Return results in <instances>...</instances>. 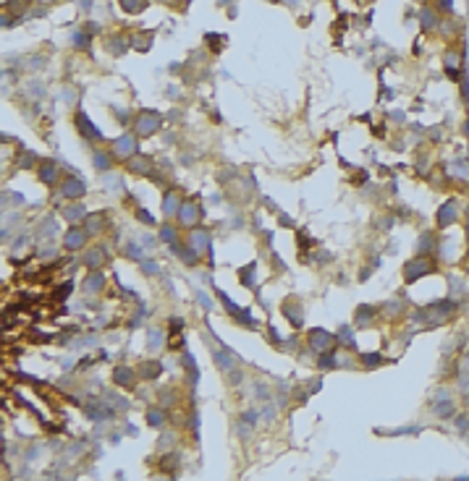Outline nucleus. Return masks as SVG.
<instances>
[{"label":"nucleus","mask_w":469,"mask_h":481,"mask_svg":"<svg viewBox=\"0 0 469 481\" xmlns=\"http://www.w3.org/2000/svg\"><path fill=\"white\" fill-rule=\"evenodd\" d=\"M134 133L139 136V139H150L155 136L160 128H163V116L158 110H150V107H142L137 116H134V123H131Z\"/></svg>","instance_id":"1"},{"label":"nucleus","mask_w":469,"mask_h":481,"mask_svg":"<svg viewBox=\"0 0 469 481\" xmlns=\"http://www.w3.org/2000/svg\"><path fill=\"white\" fill-rule=\"evenodd\" d=\"M435 269H438L435 259L417 254L414 259H409V262L404 264V283H417V280H422L425 274H430V272H435Z\"/></svg>","instance_id":"2"},{"label":"nucleus","mask_w":469,"mask_h":481,"mask_svg":"<svg viewBox=\"0 0 469 481\" xmlns=\"http://www.w3.org/2000/svg\"><path fill=\"white\" fill-rule=\"evenodd\" d=\"M110 152H113V157L118 159V163H126V159H131L134 154H139V136L137 133H121L118 139H113V144H110Z\"/></svg>","instance_id":"3"},{"label":"nucleus","mask_w":469,"mask_h":481,"mask_svg":"<svg viewBox=\"0 0 469 481\" xmlns=\"http://www.w3.org/2000/svg\"><path fill=\"white\" fill-rule=\"evenodd\" d=\"M202 217H205V207L199 204L197 199H184L181 201V210H178V215H176V222L181 225V227H197L199 222H202Z\"/></svg>","instance_id":"4"},{"label":"nucleus","mask_w":469,"mask_h":481,"mask_svg":"<svg viewBox=\"0 0 469 481\" xmlns=\"http://www.w3.org/2000/svg\"><path fill=\"white\" fill-rule=\"evenodd\" d=\"M336 332H328V330H323V327H312V330H307V348L312 351V353H325V351H330L333 346H336Z\"/></svg>","instance_id":"5"},{"label":"nucleus","mask_w":469,"mask_h":481,"mask_svg":"<svg viewBox=\"0 0 469 481\" xmlns=\"http://www.w3.org/2000/svg\"><path fill=\"white\" fill-rule=\"evenodd\" d=\"M456 311H459V304L454 301V299H440V301H433L430 306H428V314H430V327H438V325H443L445 319H451V316H456Z\"/></svg>","instance_id":"6"},{"label":"nucleus","mask_w":469,"mask_h":481,"mask_svg":"<svg viewBox=\"0 0 469 481\" xmlns=\"http://www.w3.org/2000/svg\"><path fill=\"white\" fill-rule=\"evenodd\" d=\"M58 196L69 199V201H81L87 196V186L84 180L76 178V175H66L60 183H58Z\"/></svg>","instance_id":"7"},{"label":"nucleus","mask_w":469,"mask_h":481,"mask_svg":"<svg viewBox=\"0 0 469 481\" xmlns=\"http://www.w3.org/2000/svg\"><path fill=\"white\" fill-rule=\"evenodd\" d=\"M74 123H76V131H79L81 139H87V142H102V131L89 121V116H87L84 110L74 112Z\"/></svg>","instance_id":"8"},{"label":"nucleus","mask_w":469,"mask_h":481,"mask_svg":"<svg viewBox=\"0 0 469 481\" xmlns=\"http://www.w3.org/2000/svg\"><path fill=\"white\" fill-rule=\"evenodd\" d=\"M89 241V233L84 231V225H69V231H63V248L66 251H81Z\"/></svg>","instance_id":"9"},{"label":"nucleus","mask_w":469,"mask_h":481,"mask_svg":"<svg viewBox=\"0 0 469 481\" xmlns=\"http://www.w3.org/2000/svg\"><path fill=\"white\" fill-rule=\"evenodd\" d=\"M281 311H283V316H286V322L291 325V327H302L304 325V304L296 299V295H288V299L283 301V306H281Z\"/></svg>","instance_id":"10"},{"label":"nucleus","mask_w":469,"mask_h":481,"mask_svg":"<svg viewBox=\"0 0 469 481\" xmlns=\"http://www.w3.org/2000/svg\"><path fill=\"white\" fill-rule=\"evenodd\" d=\"M37 178L39 183H45V186H55V183H60V165L55 163V159H39V165H37Z\"/></svg>","instance_id":"11"},{"label":"nucleus","mask_w":469,"mask_h":481,"mask_svg":"<svg viewBox=\"0 0 469 481\" xmlns=\"http://www.w3.org/2000/svg\"><path fill=\"white\" fill-rule=\"evenodd\" d=\"M456 220H459V201L456 199L443 201V207L435 212V227H438V231H445V227L454 225Z\"/></svg>","instance_id":"12"},{"label":"nucleus","mask_w":469,"mask_h":481,"mask_svg":"<svg viewBox=\"0 0 469 481\" xmlns=\"http://www.w3.org/2000/svg\"><path fill=\"white\" fill-rule=\"evenodd\" d=\"M137 366H126V363H118L113 369V384L116 387H123V390H134L137 387Z\"/></svg>","instance_id":"13"},{"label":"nucleus","mask_w":469,"mask_h":481,"mask_svg":"<svg viewBox=\"0 0 469 481\" xmlns=\"http://www.w3.org/2000/svg\"><path fill=\"white\" fill-rule=\"evenodd\" d=\"M199 254H207V251H212V236H210V231L207 227H202V225H197V227H191L189 231V238H186Z\"/></svg>","instance_id":"14"},{"label":"nucleus","mask_w":469,"mask_h":481,"mask_svg":"<svg viewBox=\"0 0 469 481\" xmlns=\"http://www.w3.org/2000/svg\"><path fill=\"white\" fill-rule=\"evenodd\" d=\"M173 248V254H176V259L178 262H181V264H186V267H197L199 264V259H202V254H199V251L186 241V243H181V241H178L176 246H170Z\"/></svg>","instance_id":"15"},{"label":"nucleus","mask_w":469,"mask_h":481,"mask_svg":"<svg viewBox=\"0 0 469 481\" xmlns=\"http://www.w3.org/2000/svg\"><path fill=\"white\" fill-rule=\"evenodd\" d=\"M126 170L131 175H139V178H150L155 165H152V159L147 154H134L131 159H126Z\"/></svg>","instance_id":"16"},{"label":"nucleus","mask_w":469,"mask_h":481,"mask_svg":"<svg viewBox=\"0 0 469 481\" xmlns=\"http://www.w3.org/2000/svg\"><path fill=\"white\" fill-rule=\"evenodd\" d=\"M137 374H139L142 382H155V379H160V374H163V363H160V358H144V361H139V363H137Z\"/></svg>","instance_id":"17"},{"label":"nucleus","mask_w":469,"mask_h":481,"mask_svg":"<svg viewBox=\"0 0 469 481\" xmlns=\"http://www.w3.org/2000/svg\"><path fill=\"white\" fill-rule=\"evenodd\" d=\"M81 225H84V231L89 233V238H97V236H102L108 231V217L102 212H89Z\"/></svg>","instance_id":"18"},{"label":"nucleus","mask_w":469,"mask_h":481,"mask_svg":"<svg viewBox=\"0 0 469 481\" xmlns=\"http://www.w3.org/2000/svg\"><path fill=\"white\" fill-rule=\"evenodd\" d=\"M108 259H110V254H108V248L105 246H92L84 254V264H87V269H102L105 264H108Z\"/></svg>","instance_id":"19"},{"label":"nucleus","mask_w":469,"mask_h":481,"mask_svg":"<svg viewBox=\"0 0 469 481\" xmlns=\"http://www.w3.org/2000/svg\"><path fill=\"white\" fill-rule=\"evenodd\" d=\"M181 194H178L176 189H165V194H163V217L165 220H170V217H176L178 215V210H181Z\"/></svg>","instance_id":"20"},{"label":"nucleus","mask_w":469,"mask_h":481,"mask_svg":"<svg viewBox=\"0 0 469 481\" xmlns=\"http://www.w3.org/2000/svg\"><path fill=\"white\" fill-rule=\"evenodd\" d=\"M89 212H87V207L81 201H69L66 207L60 210V217L69 222V225H79V222H84V217H87Z\"/></svg>","instance_id":"21"},{"label":"nucleus","mask_w":469,"mask_h":481,"mask_svg":"<svg viewBox=\"0 0 469 481\" xmlns=\"http://www.w3.org/2000/svg\"><path fill=\"white\" fill-rule=\"evenodd\" d=\"M105 288V274L100 269H89V274L81 280V293L84 295H95Z\"/></svg>","instance_id":"22"},{"label":"nucleus","mask_w":469,"mask_h":481,"mask_svg":"<svg viewBox=\"0 0 469 481\" xmlns=\"http://www.w3.org/2000/svg\"><path fill=\"white\" fill-rule=\"evenodd\" d=\"M380 306H372V304H359L354 311V327H370L372 319L377 316Z\"/></svg>","instance_id":"23"},{"label":"nucleus","mask_w":469,"mask_h":481,"mask_svg":"<svg viewBox=\"0 0 469 481\" xmlns=\"http://www.w3.org/2000/svg\"><path fill=\"white\" fill-rule=\"evenodd\" d=\"M92 165H95V170L97 173H110L113 170V165H116V157H113V152L110 149H95L92 152Z\"/></svg>","instance_id":"24"},{"label":"nucleus","mask_w":469,"mask_h":481,"mask_svg":"<svg viewBox=\"0 0 469 481\" xmlns=\"http://www.w3.org/2000/svg\"><path fill=\"white\" fill-rule=\"evenodd\" d=\"M178 222H170V220H165V222H160V231H158V241L160 243H165V246H176L178 243V238H181V231H178Z\"/></svg>","instance_id":"25"},{"label":"nucleus","mask_w":469,"mask_h":481,"mask_svg":"<svg viewBox=\"0 0 469 481\" xmlns=\"http://www.w3.org/2000/svg\"><path fill=\"white\" fill-rule=\"evenodd\" d=\"M430 408H433V416H435V419H440V421H445V419H454V416H456V403H454V398L435 400V403H430Z\"/></svg>","instance_id":"26"},{"label":"nucleus","mask_w":469,"mask_h":481,"mask_svg":"<svg viewBox=\"0 0 469 481\" xmlns=\"http://www.w3.org/2000/svg\"><path fill=\"white\" fill-rule=\"evenodd\" d=\"M144 419H147V426H152V429H165V424H168V408H163V405L147 408Z\"/></svg>","instance_id":"27"},{"label":"nucleus","mask_w":469,"mask_h":481,"mask_svg":"<svg viewBox=\"0 0 469 481\" xmlns=\"http://www.w3.org/2000/svg\"><path fill=\"white\" fill-rule=\"evenodd\" d=\"M435 251H438V238H435L433 231H425V233L417 238V254L430 257V254H435Z\"/></svg>","instance_id":"28"},{"label":"nucleus","mask_w":469,"mask_h":481,"mask_svg":"<svg viewBox=\"0 0 469 481\" xmlns=\"http://www.w3.org/2000/svg\"><path fill=\"white\" fill-rule=\"evenodd\" d=\"M239 283H241L244 288L257 290V262H249L247 267L239 269Z\"/></svg>","instance_id":"29"},{"label":"nucleus","mask_w":469,"mask_h":481,"mask_svg":"<svg viewBox=\"0 0 469 481\" xmlns=\"http://www.w3.org/2000/svg\"><path fill=\"white\" fill-rule=\"evenodd\" d=\"M212 290H215V299L220 301V306H226L228 316H233V319H236L239 314H244V309H241L239 304H233V301L228 299V293H226V290H220V288H215V285H212Z\"/></svg>","instance_id":"30"},{"label":"nucleus","mask_w":469,"mask_h":481,"mask_svg":"<svg viewBox=\"0 0 469 481\" xmlns=\"http://www.w3.org/2000/svg\"><path fill=\"white\" fill-rule=\"evenodd\" d=\"M34 165H39V157L34 152H29V149H21L18 157L13 159V168H18V170H29Z\"/></svg>","instance_id":"31"},{"label":"nucleus","mask_w":469,"mask_h":481,"mask_svg":"<svg viewBox=\"0 0 469 481\" xmlns=\"http://www.w3.org/2000/svg\"><path fill=\"white\" fill-rule=\"evenodd\" d=\"M181 369L189 374V382H191V387H194L197 379H199V369H197V361H194V356H191L189 351L181 353Z\"/></svg>","instance_id":"32"},{"label":"nucleus","mask_w":469,"mask_h":481,"mask_svg":"<svg viewBox=\"0 0 469 481\" xmlns=\"http://www.w3.org/2000/svg\"><path fill=\"white\" fill-rule=\"evenodd\" d=\"M419 18H422V29H425V32H433V29H438V27H440V21H438V11H435V8H422Z\"/></svg>","instance_id":"33"},{"label":"nucleus","mask_w":469,"mask_h":481,"mask_svg":"<svg viewBox=\"0 0 469 481\" xmlns=\"http://www.w3.org/2000/svg\"><path fill=\"white\" fill-rule=\"evenodd\" d=\"M118 6H121L126 13H131V16H139V13L150 6V0H118Z\"/></svg>","instance_id":"34"},{"label":"nucleus","mask_w":469,"mask_h":481,"mask_svg":"<svg viewBox=\"0 0 469 481\" xmlns=\"http://www.w3.org/2000/svg\"><path fill=\"white\" fill-rule=\"evenodd\" d=\"M163 346H165V332L152 327V330L147 332V348H150V351H160Z\"/></svg>","instance_id":"35"},{"label":"nucleus","mask_w":469,"mask_h":481,"mask_svg":"<svg viewBox=\"0 0 469 481\" xmlns=\"http://www.w3.org/2000/svg\"><path fill=\"white\" fill-rule=\"evenodd\" d=\"M126 48H129V39L126 37H121V34H113L108 39V50L113 53V55H123L126 53Z\"/></svg>","instance_id":"36"},{"label":"nucleus","mask_w":469,"mask_h":481,"mask_svg":"<svg viewBox=\"0 0 469 481\" xmlns=\"http://www.w3.org/2000/svg\"><path fill=\"white\" fill-rule=\"evenodd\" d=\"M131 48H137L142 53H147L152 48V32H142V34H134L131 37Z\"/></svg>","instance_id":"37"},{"label":"nucleus","mask_w":469,"mask_h":481,"mask_svg":"<svg viewBox=\"0 0 469 481\" xmlns=\"http://www.w3.org/2000/svg\"><path fill=\"white\" fill-rule=\"evenodd\" d=\"M359 363H362V369H377V366H383L386 358L380 353H362L359 356Z\"/></svg>","instance_id":"38"},{"label":"nucleus","mask_w":469,"mask_h":481,"mask_svg":"<svg viewBox=\"0 0 469 481\" xmlns=\"http://www.w3.org/2000/svg\"><path fill=\"white\" fill-rule=\"evenodd\" d=\"M336 340L341 342V346H346V348H354L356 346V337H354V327H349V325H344L338 332H336Z\"/></svg>","instance_id":"39"},{"label":"nucleus","mask_w":469,"mask_h":481,"mask_svg":"<svg viewBox=\"0 0 469 481\" xmlns=\"http://www.w3.org/2000/svg\"><path fill=\"white\" fill-rule=\"evenodd\" d=\"M158 398H160V405L163 408H170L173 403H176V398H178V390H176V387H160V393H158Z\"/></svg>","instance_id":"40"},{"label":"nucleus","mask_w":469,"mask_h":481,"mask_svg":"<svg viewBox=\"0 0 469 481\" xmlns=\"http://www.w3.org/2000/svg\"><path fill=\"white\" fill-rule=\"evenodd\" d=\"M55 233H58V222H55L53 215H48V217L42 220V225H39V236L42 238H53Z\"/></svg>","instance_id":"41"},{"label":"nucleus","mask_w":469,"mask_h":481,"mask_svg":"<svg viewBox=\"0 0 469 481\" xmlns=\"http://www.w3.org/2000/svg\"><path fill=\"white\" fill-rule=\"evenodd\" d=\"M123 257L139 264V262L144 259V248H142L139 243H134V241H131V243H126V248H123Z\"/></svg>","instance_id":"42"},{"label":"nucleus","mask_w":469,"mask_h":481,"mask_svg":"<svg viewBox=\"0 0 469 481\" xmlns=\"http://www.w3.org/2000/svg\"><path fill=\"white\" fill-rule=\"evenodd\" d=\"M89 37H92V34H89L87 29H79V32L71 34V44H74L76 50H87L89 48Z\"/></svg>","instance_id":"43"},{"label":"nucleus","mask_w":469,"mask_h":481,"mask_svg":"<svg viewBox=\"0 0 469 481\" xmlns=\"http://www.w3.org/2000/svg\"><path fill=\"white\" fill-rule=\"evenodd\" d=\"M176 445V431H170V429H160V440H158V450H170Z\"/></svg>","instance_id":"44"},{"label":"nucleus","mask_w":469,"mask_h":481,"mask_svg":"<svg viewBox=\"0 0 469 481\" xmlns=\"http://www.w3.org/2000/svg\"><path fill=\"white\" fill-rule=\"evenodd\" d=\"M139 272H142V274H147V278H155V274H160L163 269H160V264H158V262H152V259H142V262H139Z\"/></svg>","instance_id":"45"},{"label":"nucleus","mask_w":469,"mask_h":481,"mask_svg":"<svg viewBox=\"0 0 469 481\" xmlns=\"http://www.w3.org/2000/svg\"><path fill=\"white\" fill-rule=\"evenodd\" d=\"M134 217H137L139 222H144V225H150V227H155V225H158V220H155V215H152V212H147L144 207H137V210H134Z\"/></svg>","instance_id":"46"},{"label":"nucleus","mask_w":469,"mask_h":481,"mask_svg":"<svg viewBox=\"0 0 469 481\" xmlns=\"http://www.w3.org/2000/svg\"><path fill=\"white\" fill-rule=\"evenodd\" d=\"M383 311H386L388 319H396V316H401V311H404V304H401L398 299H396V301H388V304L383 306Z\"/></svg>","instance_id":"47"},{"label":"nucleus","mask_w":469,"mask_h":481,"mask_svg":"<svg viewBox=\"0 0 469 481\" xmlns=\"http://www.w3.org/2000/svg\"><path fill=\"white\" fill-rule=\"evenodd\" d=\"M168 327H170V335L178 337V335H181V330L186 327V319H184V316H170V319H168Z\"/></svg>","instance_id":"48"},{"label":"nucleus","mask_w":469,"mask_h":481,"mask_svg":"<svg viewBox=\"0 0 469 481\" xmlns=\"http://www.w3.org/2000/svg\"><path fill=\"white\" fill-rule=\"evenodd\" d=\"M254 395H257V400H262V403H270V400H273L270 387L262 384V382H257V384H254Z\"/></svg>","instance_id":"49"},{"label":"nucleus","mask_w":469,"mask_h":481,"mask_svg":"<svg viewBox=\"0 0 469 481\" xmlns=\"http://www.w3.org/2000/svg\"><path fill=\"white\" fill-rule=\"evenodd\" d=\"M244 382V369H231V372H226V384L228 387H236V384H241Z\"/></svg>","instance_id":"50"},{"label":"nucleus","mask_w":469,"mask_h":481,"mask_svg":"<svg viewBox=\"0 0 469 481\" xmlns=\"http://www.w3.org/2000/svg\"><path fill=\"white\" fill-rule=\"evenodd\" d=\"M451 175H456V178H469V168H466V163L464 159H456V163H451Z\"/></svg>","instance_id":"51"},{"label":"nucleus","mask_w":469,"mask_h":481,"mask_svg":"<svg viewBox=\"0 0 469 481\" xmlns=\"http://www.w3.org/2000/svg\"><path fill=\"white\" fill-rule=\"evenodd\" d=\"M417 431H419L417 426H401V429H391V431L377 429V434H391V437H401V434H417Z\"/></svg>","instance_id":"52"},{"label":"nucleus","mask_w":469,"mask_h":481,"mask_svg":"<svg viewBox=\"0 0 469 481\" xmlns=\"http://www.w3.org/2000/svg\"><path fill=\"white\" fill-rule=\"evenodd\" d=\"M71 290H74V283H71V280H66V283H63V285L55 290V293H58V295H55V301H66V299H69V293H71Z\"/></svg>","instance_id":"53"},{"label":"nucleus","mask_w":469,"mask_h":481,"mask_svg":"<svg viewBox=\"0 0 469 481\" xmlns=\"http://www.w3.org/2000/svg\"><path fill=\"white\" fill-rule=\"evenodd\" d=\"M454 426H456L461 434H466V431H469V416H454Z\"/></svg>","instance_id":"54"},{"label":"nucleus","mask_w":469,"mask_h":481,"mask_svg":"<svg viewBox=\"0 0 469 481\" xmlns=\"http://www.w3.org/2000/svg\"><path fill=\"white\" fill-rule=\"evenodd\" d=\"M197 301L205 306V311H212V301H210V295L205 290H197Z\"/></svg>","instance_id":"55"},{"label":"nucleus","mask_w":469,"mask_h":481,"mask_svg":"<svg viewBox=\"0 0 469 481\" xmlns=\"http://www.w3.org/2000/svg\"><path fill=\"white\" fill-rule=\"evenodd\" d=\"M267 340H270L273 342V346H278L281 348V335H278V330L270 325V327H267Z\"/></svg>","instance_id":"56"},{"label":"nucleus","mask_w":469,"mask_h":481,"mask_svg":"<svg viewBox=\"0 0 469 481\" xmlns=\"http://www.w3.org/2000/svg\"><path fill=\"white\" fill-rule=\"evenodd\" d=\"M176 457H178L176 452L165 455V457H163V463H160V468H163V471H170V468H173V463H176Z\"/></svg>","instance_id":"57"},{"label":"nucleus","mask_w":469,"mask_h":481,"mask_svg":"<svg viewBox=\"0 0 469 481\" xmlns=\"http://www.w3.org/2000/svg\"><path fill=\"white\" fill-rule=\"evenodd\" d=\"M241 421L249 424V426H254V424H257V414H254V410H244V414H241Z\"/></svg>","instance_id":"58"},{"label":"nucleus","mask_w":469,"mask_h":481,"mask_svg":"<svg viewBox=\"0 0 469 481\" xmlns=\"http://www.w3.org/2000/svg\"><path fill=\"white\" fill-rule=\"evenodd\" d=\"M438 8L445 11V13H454V3H451V0H438Z\"/></svg>","instance_id":"59"},{"label":"nucleus","mask_w":469,"mask_h":481,"mask_svg":"<svg viewBox=\"0 0 469 481\" xmlns=\"http://www.w3.org/2000/svg\"><path fill=\"white\" fill-rule=\"evenodd\" d=\"M273 416H275V408H273V405L262 408V419H265V421H273Z\"/></svg>","instance_id":"60"},{"label":"nucleus","mask_w":469,"mask_h":481,"mask_svg":"<svg viewBox=\"0 0 469 481\" xmlns=\"http://www.w3.org/2000/svg\"><path fill=\"white\" fill-rule=\"evenodd\" d=\"M278 220H281V225H286V227H294V220H291V217H286V215H281Z\"/></svg>","instance_id":"61"},{"label":"nucleus","mask_w":469,"mask_h":481,"mask_svg":"<svg viewBox=\"0 0 469 481\" xmlns=\"http://www.w3.org/2000/svg\"><path fill=\"white\" fill-rule=\"evenodd\" d=\"M466 136H469V121H466Z\"/></svg>","instance_id":"62"},{"label":"nucleus","mask_w":469,"mask_h":481,"mask_svg":"<svg viewBox=\"0 0 469 481\" xmlns=\"http://www.w3.org/2000/svg\"><path fill=\"white\" fill-rule=\"evenodd\" d=\"M417 3H425V0H417Z\"/></svg>","instance_id":"63"},{"label":"nucleus","mask_w":469,"mask_h":481,"mask_svg":"<svg viewBox=\"0 0 469 481\" xmlns=\"http://www.w3.org/2000/svg\"><path fill=\"white\" fill-rule=\"evenodd\" d=\"M365 3H367V0H365Z\"/></svg>","instance_id":"64"}]
</instances>
